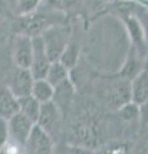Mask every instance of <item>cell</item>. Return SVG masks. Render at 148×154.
<instances>
[{
  "label": "cell",
  "instance_id": "obj_5",
  "mask_svg": "<svg viewBox=\"0 0 148 154\" xmlns=\"http://www.w3.org/2000/svg\"><path fill=\"white\" fill-rule=\"evenodd\" d=\"M8 126H9V135H11L12 140L25 145L35 123L30 118H27L25 114L17 112L11 118H8Z\"/></svg>",
  "mask_w": 148,
  "mask_h": 154
},
{
  "label": "cell",
  "instance_id": "obj_7",
  "mask_svg": "<svg viewBox=\"0 0 148 154\" xmlns=\"http://www.w3.org/2000/svg\"><path fill=\"white\" fill-rule=\"evenodd\" d=\"M34 76L30 72V69L26 68H18L14 72L9 81L8 89L12 91V94L16 98H23V96L31 95L32 84H34Z\"/></svg>",
  "mask_w": 148,
  "mask_h": 154
},
{
  "label": "cell",
  "instance_id": "obj_15",
  "mask_svg": "<svg viewBox=\"0 0 148 154\" xmlns=\"http://www.w3.org/2000/svg\"><path fill=\"white\" fill-rule=\"evenodd\" d=\"M140 58H143V57L139 55V53H138L134 48H131L130 53H129V57H128V60L122 68L124 79H133V77H135L140 71L144 69V66L142 64Z\"/></svg>",
  "mask_w": 148,
  "mask_h": 154
},
{
  "label": "cell",
  "instance_id": "obj_11",
  "mask_svg": "<svg viewBox=\"0 0 148 154\" xmlns=\"http://www.w3.org/2000/svg\"><path fill=\"white\" fill-rule=\"evenodd\" d=\"M72 95H74V85L70 81V79H67V80H65L63 82H61L59 85L54 86V95H53L52 102H53L62 112V109L72 99Z\"/></svg>",
  "mask_w": 148,
  "mask_h": 154
},
{
  "label": "cell",
  "instance_id": "obj_13",
  "mask_svg": "<svg viewBox=\"0 0 148 154\" xmlns=\"http://www.w3.org/2000/svg\"><path fill=\"white\" fill-rule=\"evenodd\" d=\"M31 95L41 104L52 102L54 95V86H52L45 79H37L32 84Z\"/></svg>",
  "mask_w": 148,
  "mask_h": 154
},
{
  "label": "cell",
  "instance_id": "obj_17",
  "mask_svg": "<svg viewBox=\"0 0 148 154\" xmlns=\"http://www.w3.org/2000/svg\"><path fill=\"white\" fill-rule=\"evenodd\" d=\"M120 116L126 119V121H134V119L140 117V108L139 105H137L133 102H126L125 104H122L118 110Z\"/></svg>",
  "mask_w": 148,
  "mask_h": 154
},
{
  "label": "cell",
  "instance_id": "obj_2",
  "mask_svg": "<svg viewBox=\"0 0 148 154\" xmlns=\"http://www.w3.org/2000/svg\"><path fill=\"white\" fill-rule=\"evenodd\" d=\"M32 41V60L30 66V72L34 76V79H45L46 71L50 66V59L48 57L45 50L44 41L41 38V35L31 36Z\"/></svg>",
  "mask_w": 148,
  "mask_h": 154
},
{
  "label": "cell",
  "instance_id": "obj_16",
  "mask_svg": "<svg viewBox=\"0 0 148 154\" xmlns=\"http://www.w3.org/2000/svg\"><path fill=\"white\" fill-rule=\"evenodd\" d=\"M79 54H80L79 45L76 44V42H68L67 46L65 48V50L62 51L58 60L66 67V68L71 69L76 66V63H77Z\"/></svg>",
  "mask_w": 148,
  "mask_h": 154
},
{
  "label": "cell",
  "instance_id": "obj_1",
  "mask_svg": "<svg viewBox=\"0 0 148 154\" xmlns=\"http://www.w3.org/2000/svg\"><path fill=\"white\" fill-rule=\"evenodd\" d=\"M41 38L44 41L45 50L48 53L50 62L58 60L68 44V33L67 30L61 26H49L41 33Z\"/></svg>",
  "mask_w": 148,
  "mask_h": 154
},
{
  "label": "cell",
  "instance_id": "obj_9",
  "mask_svg": "<svg viewBox=\"0 0 148 154\" xmlns=\"http://www.w3.org/2000/svg\"><path fill=\"white\" fill-rule=\"evenodd\" d=\"M121 11L131 14L137 19V22L139 23L140 30L143 32V36H144L146 44L148 45V8L139 2L128 0V3L122 7Z\"/></svg>",
  "mask_w": 148,
  "mask_h": 154
},
{
  "label": "cell",
  "instance_id": "obj_24",
  "mask_svg": "<svg viewBox=\"0 0 148 154\" xmlns=\"http://www.w3.org/2000/svg\"><path fill=\"white\" fill-rule=\"evenodd\" d=\"M146 71H147V73H148V68H147V69H146Z\"/></svg>",
  "mask_w": 148,
  "mask_h": 154
},
{
  "label": "cell",
  "instance_id": "obj_6",
  "mask_svg": "<svg viewBox=\"0 0 148 154\" xmlns=\"http://www.w3.org/2000/svg\"><path fill=\"white\" fill-rule=\"evenodd\" d=\"M13 59L18 68L30 69L32 60V41L31 36L28 35H18L14 38L13 45Z\"/></svg>",
  "mask_w": 148,
  "mask_h": 154
},
{
  "label": "cell",
  "instance_id": "obj_8",
  "mask_svg": "<svg viewBox=\"0 0 148 154\" xmlns=\"http://www.w3.org/2000/svg\"><path fill=\"white\" fill-rule=\"evenodd\" d=\"M130 102L137 105L148 103V73L146 69L140 71L130 82Z\"/></svg>",
  "mask_w": 148,
  "mask_h": 154
},
{
  "label": "cell",
  "instance_id": "obj_23",
  "mask_svg": "<svg viewBox=\"0 0 148 154\" xmlns=\"http://www.w3.org/2000/svg\"><path fill=\"white\" fill-rule=\"evenodd\" d=\"M143 63H144V69L148 68V48H147V51L144 54V59H143Z\"/></svg>",
  "mask_w": 148,
  "mask_h": 154
},
{
  "label": "cell",
  "instance_id": "obj_12",
  "mask_svg": "<svg viewBox=\"0 0 148 154\" xmlns=\"http://www.w3.org/2000/svg\"><path fill=\"white\" fill-rule=\"evenodd\" d=\"M40 105H41V103L37 102L32 95L18 98V112L25 114L26 117L30 118L35 125L37 122V118H39Z\"/></svg>",
  "mask_w": 148,
  "mask_h": 154
},
{
  "label": "cell",
  "instance_id": "obj_20",
  "mask_svg": "<svg viewBox=\"0 0 148 154\" xmlns=\"http://www.w3.org/2000/svg\"><path fill=\"white\" fill-rule=\"evenodd\" d=\"M11 135H9V126H8V119L0 117V148L9 141Z\"/></svg>",
  "mask_w": 148,
  "mask_h": 154
},
{
  "label": "cell",
  "instance_id": "obj_3",
  "mask_svg": "<svg viewBox=\"0 0 148 154\" xmlns=\"http://www.w3.org/2000/svg\"><path fill=\"white\" fill-rule=\"evenodd\" d=\"M62 112L53 102H46L40 105V113L36 125L53 139V135L61 127Z\"/></svg>",
  "mask_w": 148,
  "mask_h": 154
},
{
  "label": "cell",
  "instance_id": "obj_10",
  "mask_svg": "<svg viewBox=\"0 0 148 154\" xmlns=\"http://www.w3.org/2000/svg\"><path fill=\"white\" fill-rule=\"evenodd\" d=\"M18 112V99L8 88H0V117L11 118Z\"/></svg>",
  "mask_w": 148,
  "mask_h": 154
},
{
  "label": "cell",
  "instance_id": "obj_4",
  "mask_svg": "<svg viewBox=\"0 0 148 154\" xmlns=\"http://www.w3.org/2000/svg\"><path fill=\"white\" fill-rule=\"evenodd\" d=\"M25 154H53V141L44 130L35 125L25 144Z\"/></svg>",
  "mask_w": 148,
  "mask_h": 154
},
{
  "label": "cell",
  "instance_id": "obj_21",
  "mask_svg": "<svg viewBox=\"0 0 148 154\" xmlns=\"http://www.w3.org/2000/svg\"><path fill=\"white\" fill-rule=\"evenodd\" d=\"M68 150H66L65 154H92L88 150H84L81 148H67Z\"/></svg>",
  "mask_w": 148,
  "mask_h": 154
},
{
  "label": "cell",
  "instance_id": "obj_18",
  "mask_svg": "<svg viewBox=\"0 0 148 154\" xmlns=\"http://www.w3.org/2000/svg\"><path fill=\"white\" fill-rule=\"evenodd\" d=\"M40 5V0H18L17 8L21 16H28L34 13Z\"/></svg>",
  "mask_w": 148,
  "mask_h": 154
},
{
  "label": "cell",
  "instance_id": "obj_19",
  "mask_svg": "<svg viewBox=\"0 0 148 154\" xmlns=\"http://www.w3.org/2000/svg\"><path fill=\"white\" fill-rule=\"evenodd\" d=\"M0 154H25V145L9 139V141L0 148Z\"/></svg>",
  "mask_w": 148,
  "mask_h": 154
},
{
  "label": "cell",
  "instance_id": "obj_22",
  "mask_svg": "<svg viewBox=\"0 0 148 154\" xmlns=\"http://www.w3.org/2000/svg\"><path fill=\"white\" fill-rule=\"evenodd\" d=\"M49 2L58 4V5H71V4H74L77 0H49Z\"/></svg>",
  "mask_w": 148,
  "mask_h": 154
},
{
  "label": "cell",
  "instance_id": "obj_14",
  "mask_svg": "<svg viewBox=\"0 0 148 154\" xmlns=\"http://www.w3.org/2000/svg\"><path fill=\"white\" fill-rule=\"evenodd\" d=\"M68 75H70V69L66 68L59 60H54L50 62V66L45 75V80L52 86H57L61 82H63L65 80H67Z\"/></svg>",
  "mask_w": 148,
  "mask_h": 154
}]
</instances>
